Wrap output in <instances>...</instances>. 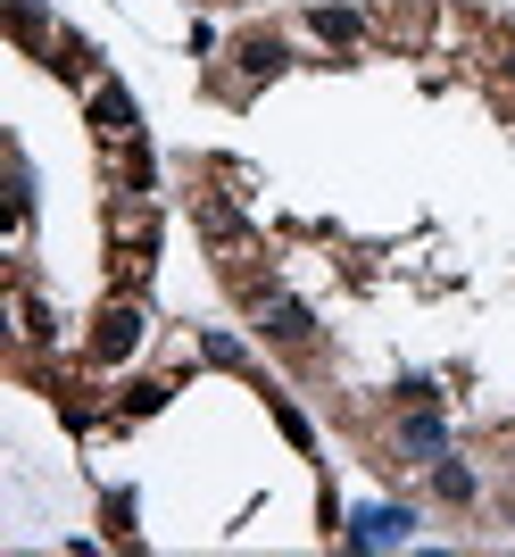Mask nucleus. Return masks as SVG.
I'll use <instances>...</instances> for the list:
<instances>
[{"instance_id":"nucleus-1","label":"nucleus","mask_w":515,"mask_h":557,"mask_svg":"<svg viewBox=\"0 0 515 557\" xmlns=\"http://www.w3.org/2000/svg\"><path fill=\"white\" fill-rule=\"evenodd\" d=\"M258 333L275 349H307L316 342V317H307V300H291V292H258Z\"/></svg>"},{"instance_id":"nucleus-2","label":"nucleus","mask_w":515,"mask_h":557,"mask_svg":"<svg viewBox=\"0 0 515 557\" xmlns=\"http://www.w3.org/2000/svg\"><path fill=\"white\" fill-rule=\"evenodd\" d=\"M134 342H141V308H109V317H100V333H92V358L100 367H117V358H134Z\"/></svg>"},{"instance_id":"nucleus-3","label":"nucleus","mask_w":515,"mask_h":557,"mask_svg":"<svg viewBox=\"0 0 515 557\" xmlns=\"http://www.w3.org/2000/svg\"><path fill=\"white\" fill-rule=\"evenodd\" d=\"M92 125H100V134H109V141H125V134H134V125H141L134 92H125V84H100V92H92Z\"/></svg>"},{"instance_id":"nucleus-4","label":"nucleus","mask_w":515,"mask_h":557,"mask_svg":"<svg viewBox=\"0 0 515 557\" xmlns=\"http://www.w3.org/2000/svg\"><path fill=\"white\" fill-rule=\"evenodd\" d=\"M407 524H416L407 508H366L350 524V541H357V549H391V541H407Z\"/></svg>"},{"instance_id":"nucleus-5","label":"nucleus","mask_w":515,"mask_h":557,"mask_svg":"<svg viewBox=\"0 0 515 557\" xmlns=\"http://www.w3.org/2000/svg\"><path fill=\"white\" fill-rule=\"evenodd\" d=\"M399 449H407V458H416V466H432V458H441V449H449L441 417H432V408H416V417L399 424Z\"/></svg>"},{"instance_id":"nucleus-6","label":"nucleus","mask_w":515,"mask_h":557,"mask_svg":"<svg viewBox=\"0 0 515 557\" xmlns=\"http://www.w3.org/2000/svg\"><path fill=\"white\" fill-rule=\"evenodd\" d=\"M432 491H441L449 508H474V466H457V458H432Z\"/></svg>"},{"instance_id":"nucleus-7","label":"nucleus","mask_w":515,"mask_h":557,"mask_svg":"<svg viewBox=\"0 0 515 557\" xmlns=\"http://www.w3.org/2000/svg\"><path fill=\"white\" fill-rule=\"evenodd\" d=\"M282 59H291V50H282L275 34H250V42H241V75H258V84H266V75H282Z\"/></svg>"},{"instance_id":"nucleus-8","label":"nucleus","mask_w":515,"mask_h":557,"mask_svg":"<svg viewBox=\"0 0 515 557\" xmlns=\"http://www.w3.org/2000/svg\"><path fill=\"white\" fill-rule=\"evenodd\" d=\"M316 34H325V42H357L366 25H357V9H316Z\"/></svg>"},{"instance_id":"nucleus-9","label":"nucleus","mask_w":515,"mask_h":557,"mask_svg":"<svg viewBox=\"0 0 515 557\" xmlns=\"http://www.w3.org/2000/svg\"><path fill=\"white\" fill-rule=\"evenodd\" d=\"M200 349H209V367H250V349H241L234 333H209V342H200Z\"/></svg>"},{"instance_id":"nucleus-10","label":"nucleus","mask_w":515,"mask_h":557,"mask_svg":"<svg viewBox=\"0 0 515 557\" xmlns=\"http://www.w3.org/2000/svg\"><path fill=\"white\" fill-rule=\"evenodd\" d=\"M17 317H25V342H50V308L34 300V292H25V300H17Z\"/></svg>"},{"instance_id":"nucleus-11","label":"nucleus","mask_w":515,"mask_h":557,"mask_svg":"<svg viewBox=\"0 0 515 557\" xmlns=\"http://www.w3.org/2000/svg\"><path fill=\"white\" fill-rule=\"evenodd\" d=\"M159 399H166V383H134V392H125V417H150Z\"/></svg>"},{"instance_id":"nucleus-12","label":"nucleus","mask_w":515,"mask_h":557,"mask_svg":"<svg viewBox=\"0 0 515 557\" xmlns=\"http://www.w3.org/2000/svg\"><path fill=\"white\" fill-rule=\"evenodd\" d=\"M399 399H407V408H432L441 392H432V374H407V383H399Z\"/></svg>"},{"instance_id":"nucleus-13","label":"nucleus","mask_w":515,"mask_h":557,"mask_svg":"<svg viewBox=\"0 0 515 557\" xmlns=\"http://www.w3.org/2000/svg\"><path fill=\"white\" fill-rule=\"evenodd\" d=\"M275 417H282V433H291L300 449H316V433H307V417H300V408H282V399H275Z\"/></svg>"},{"instance_id":"nucleus-14","label":"nucleus","mask_w":515,"mask_h":557,"mask_svg":"<svg viewBox=\"0 0 515 557\" xmlns=\"http://www.w3.org/2000/svg\"><path fill=\"white\" fill-rule=\"evenodd\" d=\"M9 17H17V34H42V9H34V0H9Z\"/></svg>"},{"instance_id":"nucleus-15","label":"nucleus","mask_w":515,"mask_h":557,"mask_svg":"<svg viewBox=\"0 0 515 557\" xmlns=\"http://www.w3.org/2000/svg\"><path fill=\"white\" fill-rule=\"evenodd\" d=\"M507 84H515V50H507Z\"/></svg>"}]
</instances>
